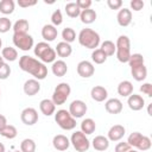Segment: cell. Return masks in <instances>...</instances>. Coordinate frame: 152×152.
<instances>
[{
    "mask_svg": "<svg viewBox=\"0 0 152 152\" xmlns=\"http://www.w3.org/2000/svg\"><path fill=\"white\" fill-rule=\"evenodd\" d=\"M19 68L23 71L31 74L38 81L44 80L48 76L46 65L44 63H42L40 61H38L31 56H27V55H24L19 58Z\"/></svg>",
    "mask_w": 152,
    "mask_h": 152,
    "instance_id": "1",
    "label": "cell"
},
{
    "mask_svg": "<svg viewBox=\"0 0 152 152\" xmlns=\"http://www.w3.org/2000/svg\"><path fill=\"white\" fill-rule=\"evenodd\" d=\"M77 39L83 48H87L90 50H95L100 45V34L95 30L89 27L82 28L78 33Z\"/></svg>",
    "mask_w": 152,
    "mask_h": 152,
    "instance_id": "2",
    "label": "cell"
},
{
    "mask_svg": "<svg viewBox=\"0 0 152 152\" xmlns=\"http://www.w3.org/2000/svg\"><path fill=\"white\" fill-rule=\"evenodd\" d=\"M33 52L40 59V62L44 64L45 63H53L56 61V56H57L56 51L46 42H39L38 44H36Z\"/></svg>",
    "mask_w": 152,
    "mask_h": 152,
    "instance_id": "3",
    "label": "cell"
},
{
    "mask_svg": "<svg viewBox=\"0 0 152 152\" xmlns=\"http://www.w3.org/2000/svg\"><path fill=\"white\" fill-rule=\"evenodd\" d=\"M116 58L121 63H127L131 57V42L127 36H120L115 43Z\"/></svg>",
    "mask_w": 152,
    "mask_h": 152,
    "instance_id": "4",
    "label": "cell"
},
{
    "mask_svg": "<svg viewBox=\"0 0 152 152\" xmlns=\"http://www.w3.org/2000/svg\"><path fill=\"white\" fill-rule=\"evenodd\" d=\"M55 121L64 131H71L76 127V119H74L66 109L55 112Z\"/></svg>",
    "mask_w": 152,
    "mask_h": 152,
    "instance_id": "5",
    "label": "cell"
},
{
    "mask_svg": "<svg viewBox=\"0 0 152 152\" xmlns=\"http://www.w3.org/2000/svg\"><path fill=\"white\" fill-rule=\"evenodd\" d=\"M71 93V88L66 82H62L59 84H57V87L55 88L53 93H52V102L56 106H62L64 104V102L68 100L69 95Z\"/></svg>",
    "mask_w": 152,
    "mask_h": 152,
    "instance_id": "6",
    "label": "cell"
},
{
    "mask_svg": "<svg viewBox=\"0 0 152 152\" xmlns=\"http://www.w3.org/2000/svg\"><path fill=\"white\" fill-rule=\"evenodd\" d=\"M70 144L74 146V148L77 152H87L90 147V141L87 138V135L84 133H82L81 131H76L72 133L71 138L69 139Z\"/></svg>",
    "mask_w": 152,
    "mask_h": 152,
    "instance_id": "7",
    "label": "cell"
},
{
    "mask_svg": "<svg viewBox=\"0 0 152 152\" xmlns=\"http://www.w3.org/2000/svg\"><path fill=\"white\" fill-rule=\"evenodd\" d=\"M13 44L15 48H19V50L28 51L33 48V37L28 33H13L12 37Z\"/></svg>",
    "mask_w": 152,
    "mask_h": 152,
    "instance_id": "8",
    "label": "cell"
},
{
    "mask_svg": "<svg viewBox=\"0 0 152 152\" xmlns=\"http://www.w3.org/2000/svg\"><path fill=\"white\" fill-rule=\"evenodd\" d=\"M88 110V107L84 101L82 100H74L70 104H69V113L74 119H78L82 118Z\"/></svg>",
    "mask_w": 152,
    "mask_h": 152,
    "instance_id": "9",
    "label": "cell"
},
{
    "mask_svg": "<svg viewBox=\"0 0 152 152\" xmlns=\"http://www.w3.org/2000/svg\"><path fill=\"white\" fill-rule=\"evenodd\" d=\"M20 120L26 126H33L38 121V112L34 108H32V107H27V108L21 110Z\"/></svg>",
    "mask_w": 152,
    "mask_h": 152,
    "instance_id": "10",
    "label": "cell"
},
{
    "mask_svg": "<svg viewBox=\"0 0 152 152\" xmlns=\"http://www.w3.org/2000/svg\"><path fill=\"white\" fill-rule=\"evenodd\" d=\"M76 71L78 74V76L83 77V78H89L94 75L95 72V68L91 62L89 61H81L77 66H76Z\"/></svg>",
    "mask_w": 152,
    "mask_h": 152,
    "instance_id": "11",
    "label": "cell"
},
{
    "mask_svg": "<svg viewBox=\"0 0 152 152\" xmlns=\"http://www.w3.org/2000/svg\"><path fill=\"white\" fill-rule=\"evenodd\" d=\"M125 133H126V129H125V127L122 125H114V126H112L109 128V131L107 133V138H108L109 141H114L115 142V141L121 140L124 138Z\"/></svg>",
    "mask_w": 152,
    "mask_h": 152,
    "instance_id": "12",
    "label": "cell"
},
{
    "mask_svg": "<svg viewBox=\"0 0 152 152\" xmlns=\"http://www.w3.org/2000/svg\"><path fill=\"white\" fill-rule=\"evenodd\" d=\"M23 90L26 95L28 96H34L36 94L39 93L40 90V83L38 80L36 78H30L27 81H25L24 83V87H23Z\"/></svg>",
    "mask_w": 152,
    "mask_h": 152,
    "instance_id": "13",
    "label": "cell"
},
{
    "mask_svg": "<svg viewBox=\"0 0 152 152\" xmlns=\"http://www.w3.org/2000/svg\"><path fill=\"white\" fill-rule=\"evenodd\" d=\"M127 104L129 107V109L134 110V112H138V110H141L145 106V100L142 99V96L138 95V94H131L127 99Z\"/></svg>",
    "mask_w": 152,
    "mask_h": 152,
    "instance_id": "14",
    "label": "cell"
},
{
    "mask_svg": "<svg viewBox=\"0 0 152 152\" xmlns=\"http://www.w3.org/2000/svg\"><path fill=\"white\" fill-rule=\"evenodd\" d=\"M116 20H118V24L121 27H127L132 23V11L128 10V8H126V7L121 8L118 12Z\"/></svg>",
    "mask_w": 152,
    "mask_h": 152,
    "instance_id": "15",
    "label": "cell"
},
{
    "mask_svg": "<svg viewBox=\"0 0 152 152\" xmlns=\"http://www.w3.org/2000/svg\"><path fill=\"white\" fill-rule=\"evenodd\" d=\"M58 36V31L57 28L52 25V24H46L43 26L42 28V37L43 39L48 43V42H53Z\"/></svg>",
    "mask_w": 152,
    "mask_h": 152,
    "instance_id": "16",
    "label": "cell"
},
{
    "mask_svg": "<svg viewBox=\"0 0 152 152\" xmlns=\"http://www.w3.org/2000/svg\"><path fill=\"white\" fill-rule=\"evenodd\" d=\"M90 96L94 101L96 102H103L108 97V91L104 87L102 86H95L90 90Z\"/></svg>",
    "mask_w": 152,
    "mask_h": 152,
    "instance_id": "17",
    "label": "cell"
},
{
    "mask_svg": "<svg viewBox=\"0 0 152 152\" xmlns=\"http://www.w3.org/2000/svg\"><path fill=\"white\" fill-rule=\"evenodd\" d=\"M104 108L109 114H119L122 110V102L119 99L113 97V99H109L106 101Z\"/></svg>",
    "mask_w": 152,
    "mask_h": 152,
    "instance_id": "18",
    "label": "cell"
},
{
    "mask_svg": "<svg viewBox=\"0 0 152 152\" xmlns=\"http://www.w3.org/2000/svg\"><path fill=\"white\" fill-rule=\"evenodd\" d=\"M52 145L57 151H65L70 146V140L63 134H57L52 139Z\"/></svg>",
    "mask_w": 152,
    "mask_h": 152,
    "instance_id": "19",
    "label": "cell"
},
{
    "mask_svg": "<svg viewBox=\"0 0 152 152\" xmlns=\"http://www.w3.org/2000/svg\"><path fill=\"white\" fill-rule=\"evenodd\" d=\"M51 71L57 77H63L68 71V65L63 59H57L51 65Z\"/></svg>",
    "mask_w": 152,
    "mask_h": 152,
    "instance_id": "20",
    "label": "cell"
},
{
    "mask_svg": "<svg viewBox=\"0 0 152 152\" xmlns=\"http://www.w3.org/2000/svg\"><path fill=\"white\" fill-rule=\"evenodd\" d=\"M39 109L40 112L45 115V116H50L52 114H55L56 110V104L52 102V100L50 99H44L39 102Z\"/></svg>",
    "mask_w": 152,
    "mask_h": 152,
    "instance_id": "21",
    "label": "cell"
},
{
    "mask_svg": "<svg viewBox=\"0 0 152 152\" xmlns=\"http://www.w3.org/2000/svg\"><path fill=\"white\" fill-rule=\"evenodd\" d=\"M91 145H93L94 150L102 152V151L108 150V147H109V140H108L107 137H103V135H96V137L93 139Z\"/></svg>",
    "mask_w": 152,
    "mask_h": 152,
    "instance_id": "22",
    "label": "cell"
},
{
    "mask_svg": "<svg viewBox=\"0 0 152 152\" xmlns=\"http://www.w3.org/2000/svg\"><path fill=\"white\" fill-rule=\"evenodd\" d=\"M118 94L122 97H128L131 94H133V84L131 81H121L118 86Z\"/></svg>",
    "mask_w": 152,
    "mask_h": 152,
    "instance_id": "23",
    "label": "cell"
},
{
    "mask_svg": "<svg viewBox=\"0 0 152 152\" xmlns=\"http://www.w3.org/2000/svg\"><path fill=\"white\" fill-rule=\"evenodd\" d=\"M55 51H56V55H58L59 57L66 58V57H69L72 53V48H71L70 44H68L65 42H59L57 44Z\"/></svg>",
    "mask_w": 152,
    "mask_h": 152,
    "instance_id": "24",
    "label": "cell"
},
{
    "mask_svg": "<svg viewBox=\"0 0 152 152\" xmlns=\"http://www.w3.org/2000/svg\"><path fill=\"white\" fill-rule=\"evenodd\" d=\"M96 17H97L96 12H95L94 10H91V8L83 10V11H81V13H80V19H81V21H82L83 24H86V25L93 24V23L96 20Z\"/></svg>",
    "mask_w": 152,
    "mask_h": 152,
    "instance_id": "25",
    "label": "cell"
},
{
    "mask_svg": "<svg viewBox=\"0 0 152 152\" xmlns=\"http://www.w3.org/2000/svg\"><path fill=\"white\" fill-rule=\"evenodd\" d=\"M96 129V124L91 118H87L83 119L81 122V132L84 133L86 135H89L91 133H94Z\"/></svg>",
    "mask_w": 152,
    "mask_h": 152,
    "instance_id": "26",
    "label": "cell"
},
{
    "mask_svg": "<svg viewBox=\"0 0 152 152\" xmlns=\"http://www.w3.org/2000/svg\"><path fill=\"white\" fill-rule=\"evenodd\" d=\"M131 74L133 76V78L138 82H141L144 81L146 77H147V68L144 65H140V66H135V68H131Z\"/></svg>",
    "mask_w": 152,
    "mask_h": 152,
    "instance_id": "27",
    "label": "cell"
},
{
    "mask_svg": "<svg viewBox=\"0 0 152 152\" xmlns=\"http://www.w3.org/2000/svg\"><path fill=\"white\" fill-rule=\"evenodd\" d=\"M1 57L4 58V61L14 62L18 58V51L12 46H6L1 50Z\"/></svg>",
    "mask_w": 152,
    "mask_h": 152,
    "instance_id": "28",
    "label": "cell"
},
{
    "mask_svg": "<svg viewBox=\"0 0 152 152\" xmlns=\"http://www.w3.org/2000/svg\"><path fill=\"white\" fill-rule=\"evenodd\" d=\"M13 33H27L30 24L26 19H19L13 24Z\"/></svg>",
    "mask_w": 152,
    "mask_h": 152,
    "instance_id": "29",
    "label": "cell"
},
{
    "mask_svg": "<svg viewBox=\"0 0 152 152\" xmlns=\"http://www.w3.org/2000/svg\"><path fill=\"white\" fill-rule=\"evenodd\" d=\"M65 10V13L68 17L70 18H77L80 17V13H81V10L78 8V6L76 5V2H68L64 7Z\"/></svg>",
    "mask_w": 152,
    "mask_h": 152,
    "instance_id": "30",
    "label": "cell"
},
{
    "mask_svg": "<svg viewBox=\"0 0 152 152\" xmlns=\"http://www.w3.org/2000/svg\"><path fill=\"white\" fill-rule=\"evenodd\" d=\"M14 1L13 0H1L0 1V12L5 15L13 13L14 11Z\"/></svg>",
    "mask_w": 152,
    "mask_h": 152,
    "instance_id": "31",
    "label": "cell"
},
{
    "mask_svg": "<svg viewBox=\"0 0 152 152\" xmlns=\"http://www.w3.org/2000/svg\"><path fill=\"white\" fill-rule=\"evenodd\" d=\"M0 134L6 139H14L17 137V134H18V131L13 125H6L0 131Z\"/></svg>",
    "mask_w": 152,
    "mask_h": 152,
    "instance_id": "32",
    "label": "cell"
},
{
    "mask_svg": "<svg viewBox=\"0 0 152 152\" xmlns=\"http://www.w3.org/2000/svg\"><path fill=\"white\" fill-rule=\"evenodd\" d=\"M62 38H63V42H65L68 44L75 42V39H76V32H75V30L71 28V27L63 28V31H62Z\"/></svg>",
    "mask_w": 152,
    "mask_h": 152,
    "instance_id": "33",
    "label": "cell"
},
{
    "mask_svg": "<svg viewBox=\"0 0 152 152\" xmlns=\"http://www.w3.org/2000/svg\"><path fill=\"white\" fill-rule=\"evenodd\" d=\"M91 61L95 64H102V63H104L107 61V56L101 49H95L91 52Z\"/></svg>",
    "mask_w": 152,
    "mask_h": 152,
    "instance_id": "34",
    "label": "cell"
},
{
    "mask_svg": "<svg viewBox=\"0 0 152 152\" xmlns=\"http://www.w3.org/2000/svg\"><path fill=\"white\" fill-rule=\"evenodd\" d=\"M20 151L21 152H34L36 151V142L33 139L26 138L20 142Z\"/></svg>",
    "mask_w": 152,
    "mask_h": 152,
    "instance_id": "35",
    "label": "cell"
},
{
    "mask_svg": "<svg viewBox=\"0 0 152 152\" xmlns=\"http://www.w3.org/2000/svg\"><path fill=\"white\" fill-rule=\"evenodd\" d=\"M100 49L106 53L107 57L113 56V55L115 53V44H114V42H112V40H104V42H102Z\"/></svg>",
    "mask_w": 152,
    "mask_h": 152,
    "instance_id": "36",
    "label": "cell"
},
{
    "mask_svg": "<svg viewBox=\"0 0 152 152\" xmlns=\"http://www.w3.org/2000/svg\"><path fill=\"white\" fill-rule=\"evenodd\" d=\"M144 62H145V59H144L141 53H133V55H131L127 63L129 64L131 68H135V66L144 65Z\"/></svg>",
    "mask_w": 152,
    "mask_h": 152,
    "instance_id": "37",
    "label": "cell"
},
{
    "mask_svg": "<svg viewBox=\"0 0 152 152\" xmlns=\"http://www.w3.org/2000/svg\"><path fill=\"white\" fill-rule=\"evenodd\" d=\"M142 138V134L140 132H133L128 135V139H127V144L131 146V147H137L140 139Z\"/></svg>",
    "mask_w": 152,
    "mask_h": 152,
    "instance_id": "38",
    "label": "cell"
},
{
    "mask_svg": "<svg viewBox=\"0 0 152 152\" xmlns=\"http://www.w3.org/2000/svg\"><path fill=\"white\" fill-rule=\"evenodd\" d=\"M151 146H152L151 139L148 137H146V135H142V138L140 139V141H139V144H138V146L135 148H138L139 151H147V150L151 148Z\"/></svg>",
    "mask_w": 152,
    "mask_h": 152,
    "instance_id": "39",
    "label": "cell"
},
{
    "mask_svg": "<svg viewBox=\"0 0 152 152\" xmlns=\"http://www.w3.org/2000/svg\"><path fill=\"white\" fill-rule=\"evenodd\" d=\"M12 28V23L7 17H0V33H6Z\"/></svg>",
    "mask_w": 152,
    "mask_h": 152,
    "instance_id": "40",
    "label": "cell"
},
{
    "mask_svg": "<svg viewBox=\"0 0 152 152\" xmlns=\"http://www.w3.org/2000/svg\"><path fill=\"white\" fill-rule=\"evenodd\" d=\"M51 23L55 27L59 26L62 23H63V15H62V12L61 10H56L52 14H51Z\"/></svg>",
    "mask_w": 152,
    "mask_h": 152,
    "instance_id": "41",
    "label": "cell"
},
{
    "mask_svg": "<svg viewBox=\"0 0 152 152\" xmlns=\"http://www.w3.org/2000/svg\"><path fill=\"white\" fill-rule=\"evenodd\" d=\"M11 75V66L4 62V64L0 66V80H6Z\"/></svg>",
    "mask_w": 152,
    "mask_h": 152,
    "instance_id": "42",
    "label": "cell"
},
{
    "mask_svg": "<svg viewBox=\"0 0 152 152\" xmlns=\"http://www.w3.org/2000/svg\"><path fill=\"white\" fill-rule=\"evenodd\" d=\"M131 148H132V147L127 144V141H126V142L122 141V142H118V144H116L114 151H115V152H128Z\"/></svg>",
    "mask_w": 152,
    "mask_h": 152,
    "instance_id": "43",
    "label": "cell"
},
{
    "mask_svg": "<svg viewBox=\"0 0 152 152\" xmlns=\"http://www.w3.org/2000/svg\"><path fill=\"white\" fill-rule=\"evenodd\" d=\"M140 91H141L142 94L147 95L148 97H151V96H152V84L148 83V82L142 83L141 87H140Z\"/></svg>",
    "mask_w": 152,
    "mask_h": 152,
    "instance_id": "44",
    "label": "cell"
},
{
    "mask_svg": "<svg viewBox=\"0 0 152 152\" xmlns=\"http://www.w3.org/2000/svg\"><path fill=\"white\" fill-rule=\"evenodd\" d=\"M129 6H131V8H132L133 11L139 12L140 10L144 8V1H141V0H132V1L129 2Z\"/></svg>",
    "mask_w": 152,
    "mask_h": 152,
    "instance_id": "45",
    "label": "cell"
},
{
    "mask_svg": "<svg viewBox=\"0 0 152 152\" xmlns=\"http://www.w3.org/2000/svg\"><path fill=\"white\" fill-rule=\"evenodd\" d=\"M91 4H93L91 0H77V1H76V5L78 6V8H80L81 11L90 8Z\"/></svg>",
    "mask_w": 152,
    "mask_h": 152,
    "instance_id": "46",
    "label": "cell"
},
{
    "mask_svg": "<svg viewBox=\"0 0 152 152\" xmlns=\"http://www.w3.org/2000/svg\"><path fill=\"white\" fill-rule=\"evenodd\" d=\"M107 5L110 10H120L122 6L121 0H107Z\"/></svg>",
    "mask_w": 152,
    "mask_h": 152,
    "instance_id": "47",
    "label": "cell"
},
{
    "mask_svg": "<svg viewBox=\"0 0 152 152\" xmlns=\"http://www.w3.org/2000/svg\"><path fill=\"white\" fill-rule=\"evenodd\" d=\"M36 4H37L36 0H18V5H19V7H23V8L34 6Z\"/></svg>",
    "mask_w": 152,
    "mask_h": 152,
    "instance_id": "48",
    "label": "cell"
},
{
    "mask_svg": "<svg viewBox=\"0 0 152 152\" xmlns=\"http://www.w3.org/2000/svg\"><path fill=\"white\" fill-rule=\"evenodd\" d=\"M6 125H7V119H6V116L2 115V114H0V131H1Z\"/></svg>",
    "mask_w": 152,
    "mask_h": 152,
    "instance_id": "49",
    "label": "cell"
},
{
    "mask_svg": "<svg viewBox=\"0 0 152 152\" xmlns=\"http://www.w3.org/2000/svg\"><path fill=\"white\" fill-rule=\"evenodd\" d=\"M0 152H6V150H5V145H4L2 142H0Z\"/></svg>",
    "mask_w": 152,
    "mask_h": 152,
    "instance_id": "50",
    "label": "cell"
},
{
    "mask_svg": "<svg viewBox=\"0 0 152 152\" xmlns=\"http://www.w3.org/2000/svg\"><path fill=\"white\" fill-rule=\"evenodd\" d=\"M151 104H152V103H150V104H148V109H147L148 115H152V113H151Z\"/></svg>",
    "mask_w": 152,
    "mask_h": 152,
    "instance_id": "51",
    "label": "cell"
},
{
    "mask_svg": "<svg viewBox=\"0 0 152 152\" xmlns=\"http://www.w3.org/2000/svg\"><path fill=\"white\" fill-rule=\"evenodd\" d=\"M4 62H5V61H4V58H2L1 56H0V66H1L2 64H4Z\"/></svg>",
    "mask_w": 152,
    "mask_h": 152,
    "instance_id": "52",
    "label": "cell"
},
{
    "mask_svg": "<svg viewBox=\"0 0 152 152\" xmlns=\"http://www.w3.org/2000/svg\"><path fill=\"white\" fill-rule=\"evenodd\" d=\"M128 152H138V151H137V150H133V148H131Z\"/></svg>",
    "mask_w": 152,
    "mask_h": 152,
    "instance_id": "53",
    "label": "cell"
},
{
    "mask_svg": "<svg viewBox=\"0 0 152 152\" xmlns=\"http://www.w3.org/2000/svg\"><path fill=\"white\" fill-rule=\"evenodd\" d=\"M1 46H2V40H1V38H0V49H1Z\"/></svg>",
    "mask_w": 152,
    "mask_h": 152,
    "instance_id": "54",
    "label": "cell"
},
{
    "mask_svg": "<svg viewBox=\"0 0 152 152\" xmlns=\"http://www.w3.org/2000/svg\"><path fill=\"white\" fill-rule=\"evenodd\" d=\"M10 152H21V151H19V150H18V151H10Z\"/></svg>",
    "mask_w": 152,
    "mask_h": 152,
    "instance_id": "55",
    "label": "cell"
},
{
    "mask_svg": "<svg viewBox=\"0 0 152 152\" xmlns=\"http://www.w3.org/2000/svg\"><path fill=\"white\" fill-rule=\"evenodd\" d=\"M0 95H1V91H0Z\"/></svg>",
    "mask_w": 152,
    "mask_h": 152,
    "instance_id": "56",
    "label": "cell"
}]
</instances>
